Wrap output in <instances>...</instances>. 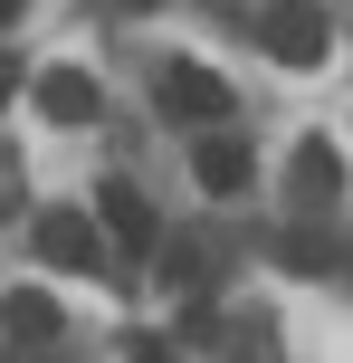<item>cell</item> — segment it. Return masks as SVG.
<instances>
[{"label": "cell", "mask_w": 353, "mask_h": 363, "mask_svg": "<svg viewBox=\"0 0 353 363\" xmlns=\"http://www.w3.org/2000/svg\"><path fill=\"white\" fill-rule=\"evenodd\" d=\"M258 38H267L277 67H325V48H335V29H325L316 0H267V10H258Z\"/></svg>", "instance_id": "obj_1"}, {"label": "cell", "mask_w": 353, "mask_h": 363, "mask_svg": "<svg viewBox=\"0 0 353 363\" xmlns=\"http://www.w3.org/2000/svg\"><path fill=\"white\" fill-rule=\"evenodd\" d=\"M153 96H163V115H182V125H201V134H220V115H229V86L210 67H191V57H172V67L153 77Z\"/></svg>", "instance_id": "obj_2"}, {"label": "cell", "mask_w": 353, "mask_h": 363, "mask_svg": "<svg viewBox=\"0 0 353 363\" xmlns=\"http://www.w3.org/2000/svg\"><path fill=\"white\" fill-rule=\"evenodd\" d=\"M96 220H105V239H115V249H134V258L163 239V220H153V201L134 191V182H105V191H96Z\"/></svg>", "instance_id": "obj_3"}, {"label": "cell", "mask_w": 353, "mask_h": 363, "mask_svg": "<svg viewBox=\"0 0 353 363\" xmlns=\"http://www.w3.org/2000/svg\"><path fill=\"white\" fill-rule=\"evenodd\" d=\"M38 258H48V268H96L105 239H96L86 211H38Z\"/></svg>", "instance_id": "obj_4"}, {"label": "cell", "mask_w": 353, "mask_h": 363, "mask_svg": "<svg viewBox=\"0 0 353 363\" xmlns=\"http://www.w3.org/2000/svg\"><path fill=\"white\" fill-rule=\"evenodd\" d=\"M191 172H201V191H220V201H229V191H248V172H258V153H248L239 134L220 125V134H201V144H191Z\"/></svg>", "instance_id": "obj_5"}, {"label": "cell", "mask_w": 353, "mask_h": 363, "mask_svg": "<svg viewBox=\"0 0 353 363\" xmlns=\"http://www.w3.org/2000/svg\"><path fill=\"white\" fill-rule=\"evenodd\" d=\"M96 106H105V96H96L86 67H48L38 77V115H48V125H96Z\"/></svg>", "instance_id": "obj_6"}, {"label": "cell", "mask_w": 353, "mask_h": 363, "mask_svg": "<svg viewBox=\"0 0 353 363\" xmlns=\"http://www.w3.org/2000/svg\"><path fill=\"white\" fill-rule=\"evenodd\" d=\"M335 191H344V153L325 144V134H306V144H296V201H316V211H325Z\"/></svg>", "instance_id": "obj_7"}, {"label": "cell", "mask_w": 353, "mask_h": 363, "mask_svg": "<svg viewBox=\"0 0 353 363\" xmlns=\"http://www.w3.org/2000/svg\"><path fill=\"white\" fill-rule=\"evenodd\" d=\"M0 325H10V335H57V296H48V287H10Z\"/></svg>", "instance_id": "obj_8"}, {"label": "cell", "mask_w": 353, "mask_h": 363, "mask_svg": "<svg viewBox=\"0 0 353 363\" xmlns=\"http://www.w3.org/2000/svg\"><path fill=\"white\" fill-rule=\"evenodd\" d=\"M10 96H19V67H10V48H0V106H10Z\"/></svg>", "instance_id": "obj_9"}, {"label": "cell", "mask_w": 353, "mask_h": 363, "mask_svg": "<svg viewBox=\"0 0 353 363\" xmlns=\"http://www.w3.org/2000/svg\"><path fill=\"white\" fill-rule=\"evenodd\" d=\"M134 363H172V354H163V345H134Z\"/></svg>", "instance_id": "obj_10"}, {"label": "cell", "mask_w": 353, "mask_h": 363, "mask_svg": "<svg viewBox=\"0 0 353 363\" xmlns=\"http://www.w3.org/2000/svg\"><path fill=\"white\" fill-rule=\"evenodd\" d=\"M19 10H29V0H0V29H10V19H19Z\"/></svg>", "instance_id": "obj_11"}]
</instances>
